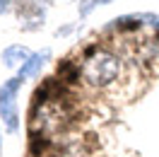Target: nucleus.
<instances>
[{"mask_svg": "<svg viewBox=\"0 0 159 157\" xmlns=\"http://www.w3.org/2000/svg\"><path fill=\"white\" fill-rule=\"evenodd\" d=\"M120 73V63L118 58L109 53L104 49H94L84 56V63H82V78L89 82L92 87H106L113 80L118 78Z\"/></svg>", "mask_w": 159, "mask_h": 157, "instance_id": "nucleus-1", "label": "nucleus"}, {"mask_svg": "<svg viewBox=\"0 0 159 157\" xmlns=\"http://www.w3.org/2000/svg\"><path fill=\"white\" fill-rule=\"evenodd\" d=\"M24 80L20 78H10L0 85V118L2 126L7 128L10 133H17L20 128V111H17V94Z\"/></svg>", "mask_w": 159, "mask_h": 157, "instance_id": "nucleus-2", "label": "nucleus"}, {"mask_svg": "<svg viewBox=\"0 0 159 157\" xmlns=\"http://www.w3.org/2000/svg\"><path fill=\"white\" fill-rule=\"evenodd\" d=\"M48 58H51V49H43V51H39V53H31V58L20 68V75H17V78H20V80L36 78V75L41 73V68L46 65V60H48Z\"/></svg>", "mask_w": 159, "mask_h": 157, "instance_id": "nucleus-3", "label": "nucleus"}, {"mask_svg": "<svg viewBox=\"0 0 159 157\" xmlns=\"http://www.w3.org/2000/svg\"><path fill=\"white\" fill-rule=\"evenodd\" d=\"M29 58H31V51L27 49V46H22V44L7 46V49L2 51V63H5V68H22Z\"/></svg>", "mask_w": 159, "mask_h": 157, "instance_id": "nucleus-4", "label": "nucleus"}, {"mask_svg": "<svg viewBox=\"0 0 159 157\" xmlns=\"http://www.w3.org/2000/svg\"><path fill=\"white\" fill-rule=\"evenodd\" d=\"M87 5L82 7V15H87V12L92 10V7H97V5H106V2H111V0H84Z\"/></svg>", "mask_w": 159, "mask_h": 157, "instance_id": "nucleus-5", "label": "nucleus"}, {"mask_svg": "<svg viewBox=\"0 0 159 157\" xmlns=\"http://www.w3.org/2000/svg\"><path fill=\"white\" fill-rule=\"evenodd\" d=\"M10 5H12V0H0V15H5L10 10Z\"/></svg>", "mask_w": 159, "mask_h": 157, "instance_id": "nucleus-6", "label": "nucleus"}, {"mask_svg": "<svg viewBox=\"0 0 159 157\" xmlns=\"http://www.w3.org/2000/svg\"><path fill=\"white\" fill-rule=\"evenodd\" d=\"M0 152H2V133H0Z\"/></svg>", "mask_w": 159, "mask_h": 157, "instance_id": "nucleus-7", "label": "nucleus"}]
</instances>
